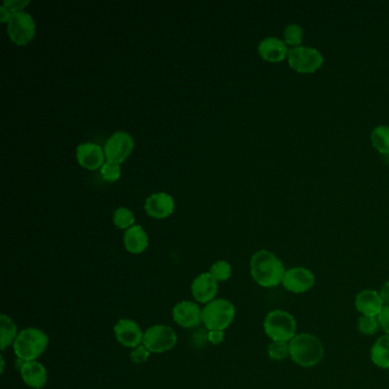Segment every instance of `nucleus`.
I'll use <instances>...</instances> for the list:
<instances>
[{"label": "nucleus", "instance_id": "f257e3e1", "mask_svg": "<svg viewBox=\"0 0 389 389\" xmlns=\"http://www.w3.org/2000/svg\"><path fill=\"white\" fill-rule=\"evenodd\" d=\"M285 270L282 261L268 250H258L250 259L251 277L262 288H274L281 285Z\"/></svg>", "mask_w": 389, "mask_h": 389}, {"label": "nucleus", "instance_id": "f03ea898", "mask_svg": "<svg viewBox=\"0 0 389 389\" xmlns=\"http://www.w3.org/2000/svg\"><path fill=\"white\" fill-rule=\"evenodd\" d=\"M289 357L301 368H313L323 359V344L313 333H297L289 342Z\"/></svg>", "mask_w": 389, "mask_h": 389}, {"label": "nucleus", "instance_id": "7ed1b4c3", "mask_svg": "<svg viewBox=\"0 0 389 389\" xmlns=\"http://www.w3.org/2000/svg\"><path fill=\"white\" fill-rule=\"evenodd\" d=\"M47 335L37 328L21 330L13 344L16 357L25 362L37 361L47 349Z\"/></svg>", "mask_w": 389, "mask_h": 389}, {"label": "nucleus", "instance_id": "20e7f679", "mask_svg": "<svg viewBox=\"0 0 389 389\" xmlns=\"http://www.w3.org/2000/svg\"><path fill=\"white\" fill-rule=\"evenodd\" d=\"M263 328L272 342H290L297 335L296 318L283 309H273L268 313Z\"/></svg>", "mask_w": 389, "mask_h": 389}, {"label": "nucleus", "instance_id": "39448f33", "mask_svg": "<svg viewBox=\"0 0 389 389\" xmlns=\"http://www.w3.org/2000/svg\"><path fill=\"white\" fill-rule=\"evenodd\" d=\"M235 318V307L229 300L224 298L214 299L205 304L203 309V323L205 329L224 330L232 324Z\"/></svg>", "mask_w": 389, "mask_h": 389}, {"label": "nucleus", "instance_id": "423d86ee", "mask_svg": "<svg viewBox=\"0 0 389 389\" xmlns=\"http://www.w3.org/2000/svg\"><path fill=\"white\" fill-rule=\"evenodd\" d=\"M289 66L301 75H311L323 66L324 59L321 52L309 46L290 48L288 54Z\"/></svg>", "mask_w": 389, "mask_h": 389}, {"label": "nucleus", "instance_id": "0eeeda50", "mask_svg": "<svg viewBox=\"0 0 389 389\" xmlns=\"http://www.w3.org/2000/svg\"><path fill=\"white\" fill-rule=\"evenodd\" d=\"M177 340V335L172 327L155 324L144 333L142 345L149 349L150 353L162 354L175 347Z\"/></svg>", "mask_w": 389, "mask_h": 389}, {"label": "nucleus", "instance_id": "6e6552de", "mask_svg": "<svg viewBox=\"0 0 389 389\" xmlns=\"http://www.w3.org/2000/svg\"><path fill=\"white\" fill-rule=\"evenodd\" d=\"M7 35L18 46H25L35 38L36 23L29 13L12 14L7 23Z\"/></svg>", "mask_w": 389, "mask_h": 389}, {"label": "nucleus", "instance_id": "1a4fd4ad", "mask_svg": "<svg viewBox=\"0 0 389 389\" xmlns=\"http://www.w3.org/2000/svg\"><path fill=\"white\" fill-rule=\"evenodd\" d=\"M315 274L312 270L303 266H296V268H289L285 270V277H283V288L287 292L294 294H306L309 290L314 288Z\"/></svg>", "mask_w": 389, "mask_h": 389}, {"label": "nucleus", "instance_id": "9d476101", "mask_svg": "<svg viewBox=\"0 0 389 389\" xmlns=\"http://www.w3.org/2000/svg\"><path fill=\"white\" fill-rule=\"evenodd\" d=\"M134 149V140L125 131H116L105 143L104 153L107 161L122 164Z\"/></svg>", "mask_w": 389, "mask_h": 389}, {"label": "nucleus", "instance_id": "9b49d317", "mask_svg": "<svg viewBox=\"0 0 389 389\" xmlns=\"http://www.w3.org/2000/svg\"><path fill=\"white\" fill-rule=\"evenodd\" d=\"M172 320L179 327L193 329L203 322V309L193 301L183 300L172 309Z\"/></svg>", "mask_w": 389, "mask_h": 389}, {"label": "nucleus", "instance_id": "f8f14e48", "mask_svg": "<svg viewBox=\"0 0 389 389\" xmlns=\"http://www.w3.org/2000/svg\"><path fill=\"white\" fill-rule=\"evenodd\" d=\"M116 342L124 347L135 348L143 344L144 333L137 322L129 318H121L113 328Z\"/></svg>", "mask_w": 389, "mask_h": 389}, {"label": "nucleus", "instance_id": "ddd939ff", "mask_svg": "<svg viewBox=\"0 0 389 389\" xmlns=\"http://www.w3.org/2000/svg\"><path fill=\"white\" fill-rule=\"evenodd\" d=\"M191 292L198 303H210L217 296L218 282L209 272L201 273L191 285Z\"/></svg>", "mask_w": 389, "mask_h": 389}, {"label": "nucleus", "instance_id": "4468645a", "mask_svg": "<svg viewBox=\"0 0 389 389\" xmlns=\"http://www.w3.org/2000/svg\"><path fill=\"white\" fill-rule=\"evenodd\" d=\"M354 305L359 314L366 315V316H377V318L385 307L381 294L373 289H366V290L359 292L355 296Z\"/></svg>", "mask_w": 389, "mask_h": 389}, {"label": "nucleus", "instance_id": "2eb2a0df", "mask_svg": "<svg viewBox=\"0 0 389 389\" xmlns=\"http://www.w3.org/2000/svg\"><path fill=\"white\" fill-rule=\"evenodd\" d=\"M146 214L157 220L169 217L175 210V201L170 194L164 192L151 194L145 201Z\"/></svg>", "mask_w": 389, "mask_h": 389}, {"label": "nucleus", "instance_id": "dca6fc26", "mask_svg": "<svg viewBox=\"0 0 389 389\" xmlns=\"http://www.w3.org/2000/svg\"><path fill=\"white\" fill-rule=\"evenodd\" d=\"M76 153L78 162L86 169L96 170L104 164V150L94 143H83L78 146Z\"/></svg>", "mask_w": 389, "mask_h": 389}, {"label": "nucleus", "instance_id": "f3484780", "mask_svg": "<svg viewBox=\"0 0 389 389\" xmlns=\"http://www.w3.org/2000/svg\"><path fill=\"white\" fill-rule=\"evenodd\" d=\"M259 56L270 63H279L288 59L289 48L285 42L277 37H268L259 42Z\"/></svg>", "mask_w": 389, "mask_h": 389}, {"label": "nucleus", "instance_id": "a211bd4d", "mask_svg": "<svg viewBox=\"0 0 389 389\" xmlns=\"http://www.w3.org/2000/svg\"><path fill=\"white\" fill-rule=\"evenodd\" d=\"M20 373H21L22 381L30 388L42 389L47 383V370L38 361L24 363Z\"/></svg>", "mask_w": 389, "mask_h": 389}, {"label": "nucleus", "instance_id": "6ab92c4d", "mask_svg": "<svg viewBox=\"0 0 389 389\" xmlns=\"http://www.w3.org/2000/svg\"><path fill=\"white\" fill-rule=\"evenodd\" d=\"M124 244L128 253L138 255L149 247V237L140 225L131 226V229H126L124 235Z\"/></svg>", "mask_w": 389, "mask_h": 389}, {"label": "nucleus", "instance_id": "aec40b11", "mask_svg": "<svg viewBox=\"0 0 389 389\" xmlns=\"http://www.w3.org/2000/svg\"><path fill=\"white\" fill-rule=\"evenodd\" d=\"M370 359L374 366L383 370L389 369V336L383 335L373 342L370 349Z\"/></svg>", "mask_w": 389, "mask_h": 389}, {"label": "nucleus", "instance_id": "412c9836", "mask_svg": "<svg viewBox=\"0 0 389 389\" xmlns=\"http://www.w3.org/2000/svg\"><path fill=\"white\" fill-rule=\"evenodd\" d=\"M0 333H1V340H0V349L5 351L8 346L14 344L18 337V327L12 318L3 314L0 316Z\"/></svg>", "mask_w": 389, "mask_h": 389}, {"label": "nucleus", "instance_id": "4be33fe9", "mask_svg": "<svg viewBox=\"0 0 389 389\" xmlns=\"http://www.w3.org/2000/svg\"><path fill=\"white\" fill-rule=\"evenodd\" d=\"M372 146L381 155H389V126H377L371 133Z\"/></svg>", "mask_w": 389, "mask_h": 389}, {"label": "nucleus", "instance_id": "5701e85b", "mask_svg": "<svg viewBox=\"0 0 389 389\" xmlns=\"http://www.w3.org/2000/svg\"><path fill=\"white\" fill-rule=\"evenodd\" d=\"M304 38L303 28L299 24H289L283 31V42L289 47L296 48L301 46Z\"/></svg>", "mask_w": 389, "mask_h": 389}, {"label": "nucleus", "instance_id": "b1692460", "mask_svg": "<svg viewBox=\"0 0 389 389\" xmlns=\"http://www.w3.org/2000/svg\"><path fill=\"white\" fill-rule=\"evenodd\" d=\"M113 223L118 229H128L134 226L135 216L133 211L125 207H120L113 214Z\"/></svg>", "mask_w": 389, "mask_h": 389}, {"label": "nucleus", "instance_id": "393cba45", "mask_svg": "<svg viewBox=\"0 0 389 389\" xmlns=\"http://www.w3.org/2000/svg\"><path fill=\"white\" fill-rule=\"evenodd\" d=\"M381 325L377 316H366L361 315L357 320V330L363 336H373L377 333Z\"/></svg>", "mask_w": 389, "mask_h": 389}, {"label": "nucleus", "instance_id": "a878e982", "mask_svg": "<svg viewBox=\"0 0 389 389\" xmlns=\"http://www.w3.org/2000/svg\"><path fill=\"white\" fill-rule=\"evenodd\" d=\"M209 273L217 282H225L232 275V266L225 261H218L211 266Z\"/></svg>", "mask_w": 389, "mask_h": 389}, {"label": "nucleus", "instance_id": "bb28decb", "mask_svg": "<svg viewBox=\"0 0 389 389\" xmlns=\"http://www.w3.org/2000/svg\"><path fill=\"white\" fill-rule=\"evenodd\" d=\"M268 357L273 361H283L289 357V342H272L268 347Z\"/></svg>", "mask_w": 389, "mask_h": 389}, {"label": "nucleus", "instance_id": "cd10ccee", "mask_svg": "<svg viewBox=\"0 0 389 389\" xmlns=\"http://www.w3.org/2000/svg\"><path fill=\"white\" fill-rule=\"evenodd\" d=\"M101 175L107 183H114L120 179V175H121L120 164L107 161L101 168Z\"/></svg>", "mask_w": 389, "mask_h": 389}, {"label": "nucleus", "instance_id": "c85d7f7f", "mask_svg": "<svg viewBox=\"0 0 389 389\" xmlns=\"http://www.w3.org/2000/svg\"><path fill=\"white\" fill-rule=\"evenodd\" d=\"M150 351L144 345H140L137 347L133 348L131 353V359L136 364H143L145 363L150 357Z\"/></svg>", "mask_w": 389, "mask_h": 389}, {"label": "nucleus", "instance_id": "c756f323", "mask_svg": "<svg viewBox=\"0 0 389 389\" xmlns=\"http://www.w3.org/2000/svg\"><path fill=\"white\" fill-rule=\"evenodd\" d=\"M28 5H29V1H27V0L25 1H22V0H6L3 6L6 7L12 14H16V13L23 12V9Z\"/></svg>", "mask_w": 389, "mask_h": 389}, {"label": "nucleus", "instance_id": "7c9ffc66", "mask_svg": "<svg viewBox=\"0 0 389 389\" xmlns=\"http://www.w3.org/2000/svg\"><path fill=\"white\" fill-rule=\"evenodd\" d=\"M378 321H379V325H381L385 335L389 336V306L383 307L381 314L378 316Z\"/></svg>", "mask_w": 389, "mask_h": 389}, {"label": "nucleus", "instance_id": "2f4dec72", "mask_svg": "<svg viewBox=\"0 0 389 389\" xmlns=\"http://www.w3.org/2000/svg\"><path fill=\"white\" fill-rule=\"evenodd\" d=\"M225 339V333L220 330H209L208 331V342L211 345H220L224 342Z\"/></svg>", "mask_w": 389, "mask_h": 389}, {"label": "nucleus", "instance_id": "473e14b6", "mask_svg": "<svg viewBox=\"0 0 389 389\" xmlns=\"http://www.w3.org/2000/svg\"><path fill=\"white\" fill-rule=\"evenodd\" d=\"M379 294H381L385 306H389V280H387L386 282L381 285Z\"/></svg>", "mask_w": 389, "mask_h": 389}, {"label": "nucleus", "instance_id": "72a5a7b5", "mask_svg": "<svg viewBox=\"0 0 389 389\" xmlns=\"http://www.w3.org/2000/svg\"><path fill=\"white\" fill-rule=\"evenodd\" d=\"M11 16H12V13L9 12L6 7H0V22H3V23H8Z\"/></svg>", "mask_w": 389, "mask_h": 389}, {"label": "nucleus", "instance_id": "f704fd0d", "mask_svg": "<svg viewBox=\"0 0 389 389\" xmlns=\"http://www.w3.org/2000/svg\"><path fill=\"white\" fill-rule=\"evenodd\" d=\"M0 361H1V373H3L4 370H5V359H4V357H1Z\"/></svg>", "mask_w": 389, "mask_h": 389}]
</instances>
